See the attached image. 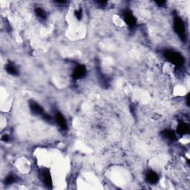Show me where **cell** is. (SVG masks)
<instances>
[{"instance_id":"obj_1","label":"cell","mask_w":190,"mask_h":190,"mask_svg":"<svg viewBox=\"0 0 190 190\" xmlns=\"http://www.w3.org/2000/svg\"><path fill=\"white\" fill-rule=\"evenodd\" d=\"M163 56L168 61L172 62L177 67H181L183 66L184 58L179 52L173 50H166L163 52Z\"/></svg>"},{"instance_id":"obj_2","label":"cell","mask_w":190,"mask_h":190,"mask_svg":"<svg viewBox=\"0 0 190 190\" xmlns=\"http://www.w3.org/2000/svg\"><path fill=\"white\" fill-rule=\"evenodd\" d=\"M174 30L175 33L179 36L182 41L186 42L187 41V34H186L185 25L183 20L179 17H175L174 18Z\"/></svg>"},{"instance_id":"obj_3","label":"cell","mask_w":190,"mask_h":190,"mask_svg":"<svg viewBox=\"0 0 190 190\" xmlns=\"http://www.w3.org/2000/svg\"><path fill=\"white\" fill-rule=\"evenodd\" d=\"M123 19H124V21L126 22V25H128L129 28H132L136 26V18H135L134 16L132 14V13L130 11H128V10L124 11V12H123Z\"/></svg>"},{"instance_id":"obj_4","label":"cell","mask_w":190,"mask_h":190,"mask_svg":"<svg viewBox=\"0 0 190 190\" xmlns=\"http://www.w3.org/2000/svg\"><path fill=\"white\" fill-rule=\"evenodd\" d=\"M41 175H42V181L45 185L48 188H52V178L49 170L45 168L42 170Z\"/></svg>"},{"instance_id":"obj_5","label":"cell","mask_w":190,"mask_h":190,"mask_svg":"<svg viewBox=\"0 0 190 190\" xmlns=\"http://www.w3.org/2000/svg\"><path fill=\"white\" fill-rule=\"evenodd\" d=\"M86 68L84 66H78L74 70L72 77L74 80H79L84 77L86 74Z\"/></svg>"},{"instance_id":"obj_6","label":"cell","mask_w":190,"mask_h":190,"mask_svg":"<svg viewBox=\"0 0 190 190\" xmlns=\"http://www.w3.org/2000/svg\"><path fill=\"white\" fill-rule=\"evenodd\" d=\"M30 109L32 113H34V114L36 115H41V116H43L45 114V111L43 110L42 107L37 103V102L34 101H31L30 102Z\"/></svg>"},{"instance_id":"obj_7","label":"cell","mask_w":190,"mask_h":190,"mask_svg":"<svg viewBox=\"0 0 190 190\" xmlns=\"http://www.w3.org/2000/svg\"><path fill=\"white\" fill-rule=\"evenodd\" d=\"M55 120L58 126L60 127V129L62 130H67L68 125L67 122H66V118H65L63 115L60 112H56L55 115Z\"/></svg>"},{"instance_id":"obj_8","label":"cell","mask_w":190,"mask_h":190,"mask_svg":"<svg viewBox=\"0 0 190 190\" xmlns=\"http://www.w3.org/2000/svg\"><path fill=\"white\" fill-rule=\"evenodd\" d=\"M146 181L148 183L151 184H155L158 183V180H159V177H158V174L154 171H149L147 172L146 175Z\"/></svg>"},{"instance_id":"obj_9","label":"cell","mask_w":190,"mask_h":190,"mask_svg":"<svg viewBox=\"0 0 190 190\" xmlns=\"http://www.w3.org/2000/svg\"><path fill=\"white\" fill-rule=\"evenodd\" d=\"M161 135L163 136V138L168 139L169 140H176V135L175 134V132L173 131L169 130V129H166V130H163L161 132Z\"/></svg>"},{"instance_id":"obj_10","label":"cell","mask_w":190,"mask_h":190,"mask_svg":"<svg viewBox=\"0 0 190 190\" xmlns=\"http://www.w3.org/2000/svg\"><path fill=\"white\" fill-rule=\"evenodd\" d=\"M189 126L184 123H180V124L178 125L177 129V132L180 135H183L187 134V133L189 132Z\"/></svg>"},{"instance_id":"obj_11","label":"cell","mask_w":190,"mask_h":190,"mask_svg":"<svg viewBox=\"0 0 190 190\" xmlns=\"http://www.w3.org/2000/svg\"><path fill=\"white\" fill-rule=\"evenodd\" d=\"M5 69H6L7 73L11 74V75L17 76L19 74L18 70L17 69V68L15 67V66L13 63L7 64L6 67H5Z\"/></svg>"},{"instance_id":"obj_12","label":"cell","mask_w":190,"mask_h":190,"mask_svg":"<svg viewBox=\"0 0 190 190\" xmlns=\"http://www.w3.org/2000/svg\"><path fill=\"white\" fill-rule=\"evenodd\" d=\"M35 13H36L37 17L40 19H46L47 17L46 11L40 7H37L35 9Z\"/></svg>"},{"instance_id":"obj_13","label":"cell","mask_w":190,"mask_h":190,"mask_svg":"<svg viewBox=\"0 0 190 190\" xmlns=\"http://www.w3.org/2000/svg\"><path fill=\"white\" fill-rule=\"evenodd\" d=\"M16 181H17V178H15L14 175H9L6 178H5V184H7V185H10V184H12L13 183H15Z\"/></svg>"},{"instance_id":"obj_14","label":"cell","mask_w":190,"mask_h":190,"mask_svg":"<svg viewBox=\"0 0 190 190\" xmlns=\"http://www.w3.org/2000/svg\"><path fill=\"white\" fill-rule=\"evenodd\" d=\"M74 14H75L76 18L77 19H80L82 18V16H83V12H82V10H77V11H75V13H74Z\"/></svg>"},{"instance_id":"obj_15","label":"cell","mask_w":190,"mask_h":190,"mask_svg":"<svg viewBox=\"0 0 190 190\" xmlns=\"http://www.w3.org/2000/svg\"><path fill=\"white\" fill-rule=\"evenodd\" d=\"M2 140L5 141V142H7V141L9 140L8 135H4L2 138Z\"/></svg>"},{"instance_id":"obj_16","label":"cell","mask_w":190,"mask_h":190,"mask_svg":"<svg viewBox=\"0 0 190 190\" xmlns=\"http://www.w3.org/2000/svg\"><path fill=\"white\" fill-rule=\"evenodd\" d=\"M55 2L56 4H58V5H66V3H67V2L66 1H57V2Z\"/></svg>"},{"instance_id":"obj_17","label":"cell","mask_w":190,"mask_h":190,"mask_svg":"<svg viewBox=\"0 0 190 190\" xmlns=\"http://www.w3.org/2000/svg\"><path fill=\"white\" fill-rule=\"evenodd\" d=\"M97 3H98L99 5H105V4L107 3V2H105V1H98V2H97Z\"/></svg>"},{"instance_id":"obj_18","label":"cell","mask_w":190,"mask_h":190,"mask_svg":"<svg viewBox=\"0 0 190 190\" xmlns=\"http://www.w3.org/2000/svg\"><path fill=\"white\" fill-rule=\"evenodd\" d=\"M165 2H164V1H158V2H156V3H157V4H158V5H163V4H165Z\"/></svg>"}]
</instances>
